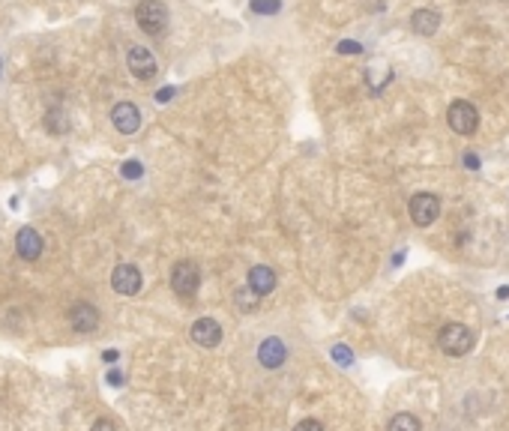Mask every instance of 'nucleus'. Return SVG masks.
<instances>
[{"label": "nucleus", "instance_id": "bb28decb", "mask_svg": "<svg viewBox=\"0 0 509 431\" xmlns=\"http://www.w3.org/2000/svg\"><path fill=\"white\" fill-rule=\"evenodd\" d=\"M102 360H105L108 365H114V362H117V350H105V353H102Z\"/></svg>", "mask_w": 509, "mask_h": 431}, {"label": "nucleus", "instance_id": "412c9836", "mask_svg": "<svg viewBox=\"0 0 509 431\" xmlns=\"http://www.w3.org/2000/svg\"><path fill=\"white\" fill-rule=\"evenodd\" d=\"M360 52H363V45H360V42H351V40L339 42V54H360Z\"/></svg>", "mask_w": 509, "mask_h": 431}, {"label": "nucleus", "instance_id": "9d476101", "mask_svg": "<svg viewBox=\"0 0 509 431\" xmlns=\"http://www.w3.org/2000/svg\"><path fill=\"white\" fill-rule=\"evenodd\" d=\"M16 252L24 258V261H36L42 255V237L40 231H33V228H21L16 234Z\"/></svg>", "mask_w": 509, "mask_h": 431}, {"label": "nucleus", "instance_id": "9b49d317", "mask_svg": "<svg viewBox=\"0 0 509 431\" xmlns=\"http://www.w3.org/2000/svg\"><path fill=\"white\" fill-rule=\"evenodd\" d=\"M258 360H261L264 369H279V365L288 360V348L279 338H264L261 348H258Z\"/></svg>", "mask_w": 509, "mask_h": 431}, {"label": "nucleus", "instance_id": "a211bd4d", "mask_svg": "<svg viewBox=\"0 0 509 431\" xmlns=\"http://www.w3.org/2000/svg\"><path fill=\"white\" fill-rule=\"evenodd\" d=\"M120 174H123V177H129V180H138V177L144 174V171H141V162H138V159L123 162V165H120Z\"/></svg>", "mask_w": 509, "mask_h": 431}, {"label": "nucleus", "instance_id": "4468645a", "mask_svg": "<svg viewBox=\"0 0 509 431\" xmlns=\"http://www.w3.org/2000/svg\"><path fill=\"white\" fill-rule=\"evenodd\" d=\"M249 288L261 297L270 294V290H276V273L270 267H264V264H258V267L249 270Z\"/></svg>", "mask_w": 509, "mask_h": 431}, {"label": "nucleus", "instance_id": "20e7f679", "mask_svg": "<svg viewBox=\"0 0 509 431\" xmlns=\"http://www.w3.org/2000/svg\"><path fill=\"white\" fill-rule=\"evenodd\" d=\"M407 210H411L414 225L428 228V225H435L438 216H440V198L431 195V192H416L411 198V204H407Z\"/></svg>", "mask_w": 509, "mask_h": 431}, {"label": "nucleus", "instance_id": "423d86ee", "mask_svg": "<svg viewBox=\"0 0 509 431\" xmlns=\"http://www.w3.org/2000/svg\"><path fill=\"white\" fill-rule=\"evenodd\" d=\"M111 288L123 297H135L138 290H141V273H138V267H132V264H117L111 273Z\"/></svg>", "mask_w": 509, "mask_h": 431}, {"label": "nucleus", "instance_id": "ddd939ff", "mask_svg": "<svg viewBox=\"0 0 509 431\" xmlns=\"http://www.w3.org/2000/svg\"><path fill=\"white\" fill-rule=\"evenodd\" d=\"M440 28V16L435 9H416L414 16H411V30L419 33V36H431V33H438Z\"/></svg>", "mask_w": 509, "mask_h": 431}, {"label": "nucleus", "instance_id": "f03ea898", "mask_svg": "<svg viewBox=\"0 0 509 431\" xmlns=\"http://www.w3.org/2000/svg\"><path fill=\"white\" fill-rule=\"evenodd\" d=\"M135 21L144 33L159 36L165 30V24H168V9H165L162 0H141L135 6Z\"/></svg>", "mask_w": 509, "mask_h": 431}, {"label": "nucleus", "instance_id": "7ed1b4c3", "mask_svg": "<svg viewBox=\"0 0 509 431\" xmlns=\"http://www.w3.org/2000/svg\"><path fill=\"white\" fill-rule=\"evenodd\" d=\"M447 123H450V129L458 132V135H474L479 129V111H476L474 102L458 99V102H452L450 111H447Z\"/></svg>", "mask_w": 509, "mask_h": 431}, {"label": "nucleus", "instance_id": "6e6552de", "mask_svg": "<svg viewBox=\"0 0 509 431\" xmlns=\"http://www.w3.org/2000/svg\"><path fill=\"white\" fill-rule=\"evenodd\" d=\"M129 72L135 75V78H141V81H147V78H153L156 75V57H153L147 48H141V45H135V48H129Z\"/></svg>", "mask_w": 509, "mask_h": 431}, {"label": "nucleus", "instance_id": "b1692460", "mask_svg": "<svg viewBox=\"0 0 509 431\" xmlns=\"http://www.w3.org/2000/svg\"><path fill=\"white\" fill-rule=\"evenodd\" d=\"M174 96H177V90H174V87H162V90L156 93V99H159V102H168V99H174Z\"/></svg>", "mask_w": 509, "mask_h": 431}, {"label": "nucleus", "instance_id": "0eeeda50", "mask_svg": "<svg viewBox=\"0 0 509 431\" xmlns=\"http://www.w3.org/2000/svg\"><path fill=\"white\" fill-rule=\"evenodd\" d=\"M111 123L120 135H135L141 129V111H138L132 102H117L111 108Z\"/></svg>", "mask_w": 509, "mask_h": 431}, {"label": "nucleus", "instance_id": "a878e982", "mask_svg": "<svg viewBox=\"0 0 509 431\" xmlns=\"http://www.w3.org/2000/svg\"><path fill=\"white\" fill-rule=\"evenodd\" d=\"M105 380H108V384H111V386H120V384H123V374H120V372H117V369H111V372H108V377H105Z\"/></svg>", "mask_w": 509, "mask_h": 431}, {"label": "nucleus", "instance_id": "5701e85b", "mask_svg": "<svg viewBox=\"0 0 509 431\" xmlns=\"http://www.w3.org/2000/svg\"><path fill=\"white\" fill-rule=\"evenodd\" d=\"M90 431H117V428H114V423H111V420H96Z\"/></svg>", "mask_w": 509, "mask_h": 431}, {"label": "nucleus", "instance_id": "dca6fc26", "mask_svg": "<svg viewBox=\"0 0 509 431\" xmlns=\"http://www.w3.org/2000/svg\"><path fill=\"white\" fill-rule=\"evenodd\" d=\"M258 300H261V294H255L249 285H246V288H240L237 294H234V302H237V306L243 309V312H252L255 306H258Z\"/></svg>", "mask_w": 509, "mask_h": 431}, {"label": "nucleus", "instance_id": "f3484780", "mask_svg": "<svg viewBox=\"0 0 509 431\" xmlns=\"http://www.w3.org/2000/svg\"><path fill=\"white\" fill-rule=\"evenodd\" d=\"M252 12H258V16H273V12H279V0H252Z\"/></svg>", "mask_w": 509, "mask_h": 431}, {"label": "nucleus", "instance_id": "4be33fe9", "mask_svg": "<svg viewBox=\"0 0 509 431\" xmlns=\"http://www.w3.org/2000/svg\"><path fill=\"white\" fill-rule=\"evenodd\" d=\"M294 431H324V425L317 423V420H303V423H300Z\"/></svg>", "mask_w": 509, "mask_h": 431}, {"label": "nucleus", "instance_id": "f257e3e1", "mask_svg": "<svg viewBox=\"0 0 509 431\" xmlns=\"http://www.w3.org/2000/svg\"><path fill=\"white\" fill-rule=\"evenodd\" d=\"M474 341H476V333L464 324H447L438 336L440 350L450 353V357H464V353H470L474 350Z\"/></svg>", "mask_w": 509, "mask_h": 431}, {"label": "nucleus", "instance_id": "39448f33", "mask_svg": "<svg viewBox=\"0 0 509 431\" xmlns=\"http://www.w3.org/2000/svg\"><path fill=\"white\" fill-rule=\"evenodd\" d=\"M201 285V273L192 261H180V264H174V270H171V288H174V294L177 297H192L195 290Z\"/></svg>", "mask_w": 509, "mask_h": 431}, {"label": "nucleus", "instance_id": "1a4fd4ad", "mask_svg": "<svg viewBox=\"0 0 509 431\" xmlns=\"http://www.w3.org/2000/svg\"><path fill=\"white\" fill-rule=\"evenodd\" d=\"M189 336H192V341H195V345H201V348H216L222 341V326L216 324L213 318H201V321L192 324Z\"/></svg>", "mask_w": 509, "mask_h": 431}, {"label": "nucleus", "instance_id": "f8f14e48", "mask_svg": "<svg viewBox=\"0 0 509 431\" xmlns=\"http://www.w3.org/2000/svg\"><path fill=\"white\" fill-rule=\"evenodd\" d=\"M99 326V312L90 302H75L72 306V329L75 333H93Z\"/></svg>", "mask_w": 509, "mask_h": 431}, {"label": "nucleus", "instance_id": "6ab92c4d", "mask_svg": "<svg viewBox=\"0 0 509 431\" xmlns=\"http://www.w3.org/2000/svg\"><path fill=\"white\" fill-rule=\"evenodd\" d=\"M48 129H51V132H66V129H69L60 111H48Z\"/></svg>", "mask_w": 509, "mask_h": 431}, {"label": "nucleus", "instance_id": "cd10ccee", "mask_svg": "<svg viewBox=\"0 0 509 431\" xmlns=\"http://www.w3.org/2000/svg\"><path fill=\"white\" fill-rule=\"evenodd\" d=\"M0 72H4V60H0Z\"/></svg>", "mask_w": 509, "mask_h": 431}, {"label": "nucleus", "instance_id": "393cba45", "mask_svg": "<svg viewBox=\"0 0 509 431\" xmlns=\"http://www.w3.org/2000/svg\"><path fill=\"white\" fill-rule=\"evenodd\" d=\"M464 165L470 171H479V156L476 153H464Z\"/></svg>", "mask_w": 509, "mask_h": 431}, {"label": "nucleus", "instance_id": "2eb2a0df", "mask_svg": "<svg viewBox=\"0 0 509 431\" xmlns=\"http://www.w3.org/2000/svg\"><path fill=\"white\" fill-rule=\"evenodd\" d=\"M387 431H423V425H419V420L414 413H399V416H392Z\"/></svg>", "mask_w": 509, "mask_h": 431}, {"label": "nucleus", "instance_id": "aec40b11", "mask_svg": "<svg viewBox=\"0 0 509 431\" xmlns=\"http://www.w3.org/2000/svg\"><path fill=\"white\" fill-rule=\"evenodd\" d=\"M333 360H336L339 365H351V362H353V353H351L348 345H336V348H333Z\"/></svg>", "mask_w": 509, "mask_h": 431}]
</instances>
